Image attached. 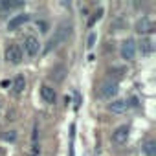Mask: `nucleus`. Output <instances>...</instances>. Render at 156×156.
I'll list each match as a JSON object with an SVG mask.
<instances>
[{
	"instance_id": "nucleus-11",
	"label": "nucleus",
	"mask_w": 156,
	"mask_h": 156,
	"mask_svg": "<svg viewBox=\"0 0 156 156\" xmlns=\"http://www.w3.org/2000/svg\"><path fill=\"white\" fill-rule=\"evenodd\" d=\"M24 88H26V79L22 75H19V77H15V81H13V94H22L24 92Z\"/></svg>"
},
{
	"instance_id": "nucleus-15",
	"label": "nucleus",
	"mask_w": 156,
	"mask_h": 156,
	"mask_svg": "<svg viewBox=\"0 0 156 156\" xmlns=\"http://www.w3.org/2000/svg\"><path fill=\"white\" fill-rule=\"evenodd\" d=\"M141 50H143V53H151V51H152V42H151V39H145V41L141 42Z\"/></svg>"
},
{
	"instance_id": "nucleus-7",
	"label": "nucleus",
	"mask_w": 156,
	"mask_h": 156,
	"mask_svg": "<svg viewBox=\"0 0 156 156\" xmlns=\"http://www.w3.org/2000/svg\"><path fill=\"white\" fill-rule=\"evenodd\" d=\"M28 20H30V15H26V13H24V15H15V17L8 22V30H11V31H13V30L20 28L22 24H26Z\"/></svg>"
},
{
	"instance_id": "nucleus-16",
	"label": "nucleus",
	"mask_w": 156,
	"mask_h": 156,
	"mask_svg": "<svg viewBox=\"0 0 156 156\" xmlns=\"http://www.w3.org/2000/svg\"><path fill=\"white\" fill-rule=\"evenodd\" d=\"M101 15H103V9H99V11H98V13H96V15L92 17V20H90V26H92V24H94V22H96L98 19H101Z\"/></svg>"
},
{
	"instance_id": "nucleus-1",
	"label": "nucleus",
	"mask_w": 156,
	"mask_h": 156,
	"mask_svg": "<svg viewBox=\"0 0 156 156\" xmlns=\"http://www.w3.org/2000/svg\"><path fill=\"white\" fill-rule=\"evenodd\" d=\"M70 33H72V26H70V24H66V22H64V24H61V26H59V30L55 31V37H51V39L48 41V46H46V50H44V51L48 53L51 48L59 46V42L66 41V39L70 37Z\"/></svg>"
},
{
	"instance_id": "nucleus-19",
	"label": "nucleus",
	"mask_w": 156,
	"mask_h": 156,
	"mask_svg": "<svg viewBox=\"0 0 156 156\" xmlns=\"http://www.w3.org/2000/svg\"><path fill=\"white\" fill-rule=\"evenodd\" d=\"M0 154H4V151H0Z\"/></svg>"
},
{
	"instance_id": "nucleus-3",
	"label": "nucleus",
	"mask_w": 156,
	"mask_h": 156,
	"mask_svg": "<svg viewBox=\"0 0 156 156\" xmlns=\"http://www.w3.org/2000/svg\"><path fill=\"white\" fill-rule=\"evenodd\" d=\"M6 59L11 64H19L22 61V48L19 44H9L6 48Z\"/></svg>"
},
{
	"instance_id": "nucleus-12",
	"label": "nucleus",
	"mask_w": 156,
	"mask_h": 156,
	"mask_svg": "<svg viewBox=\"0 0 156 156\" xmlns=\"http://www.w3.org/2000/svg\"><path fill=\"white\" fill-rule=\"evenodd\" d=\"M24 2H11V0H0V9H17V8H22Z\"/></svg>"
},
{
	"instance_id": "nucleus-2",
	"label": "nucleus",
	"mask_w": 156,
	"mask_h": 156,
	"mask_svg": "<svg viewBox=\"0 0 156 156\" xmlns=\"http://www.w3.org/2000/svg\"><path fill=\"white\" fill-rule=\"evenodd\" d=\"M99 94H101V98H105V99H112V98L118 94V81H112V79L103 81L101 87H99Z\"/></svg>"
},
{
	"instance_id": "nucleus-18",
	"label": "nucleus",
	"mask_w": 156,
	"mask_h": 156,
	"mask_svg": "<svg viewBox=\"0 0 156 156\" xmlns=\"http://www.w3.org/2000/svg\"><path fill=\"white\" fill-rule=\"evenodd\" d=\"M0 110H2V103H0Z\"/></svg>"
},
{
	"instance_id": "nucleus-5",
	"label": "nucleus",
	"mask_w": 156,
	"mask_h": 156,
	"mask_svg": "<svg viewBox=\"0 0 156 156\" xmlns=\"http://www.w3.org/2000/svg\"><path fill=\"white\" fill-rule=\"evenodd\" d=\"M129 134H130V129H129L127 125H121V127H118V129L112 132V141H114L116 145H123V143H127Z\"/></svg>"
},
{
	"instance_id": "nucleus-13",
	"label": "nucleus",
	"mask_w": 156,
	"mask_h": 156,
	"mask_svg": "<svg viewBox=\"0 0 156 156\" xmlns=\"http://www.w3.org/2000/svg\"><path fill=\"white\" fill-rule=\"evenodd\" d=\"M143 152H145L147 156H156V143H154L152 140H149V141L143 145Z\"/></svg>"
},
{
	"instance_id": "nucleus-17",
	"label": "nucleus",
	"mask_w": 156,
	"mask_h": 156,
	"mask_svg": "<svg viewBox=\"0 0 156 156\" xmlns=\"http://www.w3.org/2000/svg\"><path fill=\"white\" fill-rule=\"evenodd\" d=\"M94 42H96V35L92 33V35L88 37V48H92V46H94Z\"/></svg>"
},
{
	"instance_id": "nucleus-4",
	"label": "nucleus",
	"mask_w": 156,
	"mask_h": 156,
	"mask_svg": "<svg viewBox=\"0 0 156 156\" xmlns=\"http://www.w3.org/2000/svg\"><path fill=\"white\" fill-rule=\"evenodd\" d=\"M39 50H41V42H39V39L33 37V35H28V37L24 39V51H26L30 57H35V55L39 53Z\"/></svg>"
},
{
	"instance_id": "nucleus-14",
	"label": "nucleus",
	"mask_w": 156,
	"mask_h": 156,
	"mask_svg": "<svg viewBox=\"0 0 156 156\" xmlns=\"http://www.w3.org/2000/svg\"><path fill=\"white\" fill-rule=\"evenodd\" d=\"M2 140L4 141H15L17 140V132L15 130H6V132H2Z\"/></svg>"
},
{
	"instance_id": "nucleus-9",
	"label": "nucleus",
	"mask_w": 156,
	"mask_h": 156,
	"mask_svg": "<svg viewBox=\"0 0 156 156\" xmlns=\"http://www.w3.org/2000/svg\"><path fill=\"white\" fill-rule=\"evenodd\" d=\"M41 96H42V99L46 101V103H55V90L51 88V87H48V85H44L42 88H41Z\"/></svg>"
},
{
	"instance_id": "nucleus-10",
	"label": "nucleus",
	"mask_w": 156,
	"mask_h": 156,
	"mask_svg": "<svg viewBox=\"0 0 156 156\" xmlns=\"http://www.w3.org/2000/svg\"><path fill=\"white\" fill-rule=\"evenodd\" d=\"M108 108H110L112 112H116V114H121V112H125V110L129 108V101H127V99H118V101L110 103Z\"/></svg>"
},
{
	"instance_id": "nucleus-8",
	"label": "nucleus",
	"mask_w": 156,
	"mask_h": 156,
	"mask_svg": "<svg viewBox=\"0 0 156 156\" xmlns=\"http://www.w3.org/2000/svg\"><path fill=\"white\" fill-rule=\"evenodd\" d=\"M154 30V24L149 20V19H141V20H138V24H136V31L138 33H151Z\"/></svg>"
},
{
	"instance_id": "nucleus-6",
	"label": "nucleus",
	"mask_w": 156,
	"mask_h": 156,
	"mask_svg": "<svg viewBox=\"0 0 156 156\" xmlns=\"http://www.w3.org/2000/svg\"><path fill=\"white\" fill-rule=\"evenodd\" d=\"M136 55V44L132 39H127L123 44H121V57L127 59V61H132Z\"/></svg>"
}]
</instances>
